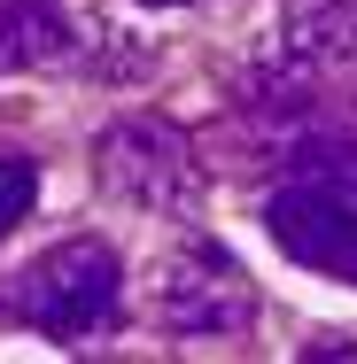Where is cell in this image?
I'll return each mask as SVG.
<instances>
[{"mask_svg":"<svg viewBox=\"0 0 357 364\" xmlns=\"http://www.w3.org/2000/svg\"><path fill=\"white\" fill-rule=\"evenodd\" d=\"M264 225L303 272H326L357 287V147L303 155L295 178L264 202Z\"/></svg>","mask_w":357,"mask_h":364,"instance_id":"obj_1","label":"cell"},{"mask_svg":"<svg viewBox=\"0 0 357 364\" xmlns=\"http://www.w3.org/2000/svg\"><path fill=\"white\" fill-rule=\"evenodd\" d=\"M16 318L39 326L47 341H86V333H109L117 326V302H125V264L109 240H63L47 248L39 264H24V279L8 287Z\"/></svg>","mask_w":357,"mask_h":364,"instance_id":"obj_2","label":"cell"},{"mask_svg":"<svg viewBox=\"0 0 357 364\" xmlns=\"http://www.w3.org/2000/svg\"><path fill=\"white\" fill-rule=\"evenodd\" d=\"M101 178H109L125 202H140V210H195V194H202L195 147H187L179 124H163V117L109 124V132H101Z\"/></svg>","mask_w":357,"mask_h":364,"instance_id":"obj_3","label":"cell"},{"mask_svg":"<svg viewBox=\"0 0 357 364\" xmlns=\"http://www.w3.org/2000/svg\"><path fill=\"white\" fill-rule=\"evenodd\" d=\"M155 310H163L171 333H202V341H217V333H249L257 287H249V272H241L225 248H187V256L163 264Z\"/></svg>","mask_w":357,"mask_h":364,"instance_id":"obj_4","label":"cell"},{"mask_svg":"<svg viewBox=\"0 0 357 364\" xmlns=\"http://www.w3.org/2000/svg\"><path fill=\"white\" fill-rule=\"evenodd\" d=\"M78 47L71 16L55 0H0V70H39Z\"/></svg>","mask_w":357,"mask_h":364,"instance_id":"obj_5","label":"cell"},{"mask_svg":"<svg viewBox=\"0 0 357 364\" xmlns=\"http://www.w3.org/2000/svg\"><path fill=\"white\" fill-rule=\"evenodd\" d=\"M280 47L295 63H357V0H287Z\"/></svg>","mask_w":357,"mask_h":364,"instance_id":"obj_6","label":"cell"},{"mask_svg":"<svg viewBox=\"0 0 357 364\" xmlns=\"http://www.w3.org/2000/svg\"><path fill=\"white\" fill-rule=\"evenodd\" d=\"M31 202H39V163L16 155V147H0V240L31 218Z\"/></svg>","mask_w":357,"mask_h":364,"instance_id":"obj_7","label":"cell"},{"mask_svg":"<svg viewBox=\"0 0 357 364\" xmlns=\"http://www.w3.org/2000/svg\"><path fill=\"white\" fill-rule=\"evenodd\" d=\"M140 8H217V0H140Z\"/></svg>","mask_w":357,"mask_h":364,"instance_id":"obj_8","label":"cell"}]
</instances>
